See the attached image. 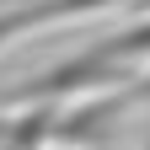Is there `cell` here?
<instances>
[{
    "label": "cell",
    "mask_w": 150,
    "mask_h": 150,
    "mask_svg": "<svg viewBox=\"0 0 150 150\" xmlns=\"http://www.w3.org/2000/svg\"><path fill=\"white\" fill-rule=\"evenodd\" d=\"M145 6H150V0H145Z\"/></svg>",
    "instance_id": "2"
},
{
    "label": "cell",
    "mask_w": 150,
    "mask_h": 150,
    "mask_svg": "<svg viewBox=\"0 0 150 150\" xmlns=\"http://www.w3.org/2000/svg\"><path fill=\"white\" fill-rule=\"evenodd\" d=\"M129 102H150V70L139 75V81H134V86H129Z\"/></svg>",
    "instance_id": "1"
}]
</instances>
